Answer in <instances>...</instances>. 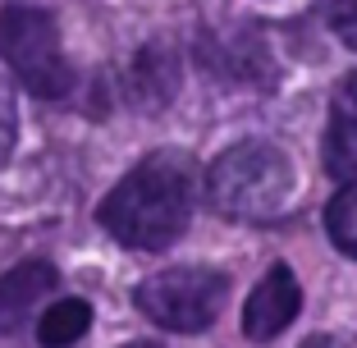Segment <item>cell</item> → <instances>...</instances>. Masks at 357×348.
Segmentation results:
<instances>
[{
    "instance_id": "8fae6325",
    "label": "cell",
    "mask_w": 357,
    "mask_h": 348,
    "mask_svg": "<svg viewBox=\"0 0 357 348\" xmlns=\"http://www.w3.org/2000/svg\"><path fill=\"white\" fill-rule=\"evenodd\" d=\"M330 28L348 51H357V0H330Z\"/></svg>"
},
{
    "instance_id": "5bb4252c",
    "label": "cell",
    "mask_w": 357,
    "mask_h": 348,
    "mask_svg": "<svg viewBox=\"0 0 357 348\" xmlns=\"http://www.w3.org/2000/svg\"><path fill=\"white\" fill-rule=\"evenodd\" d=\"M128 348H156V344H128Z\"/></svg>"
},
{
    "instance_id": "277c9868",
    "label": "cell",
    "mask_w": 357,
    "mask_h": 348,
    "mask_svg": "<svg viewBox=\"0 0 357 348\" xmlns=\"http://www.w3.org/2000/svg\"><path fill=\"white\" fill-rule=\"evenodd\" d=\"M225 298H229V280L220 271H211V266H169V271L137 285L133 303L160 330L197 335V330H206L220 317Z\"/></svg>"
},
{
    "instance_id": "ba28073f",
    "label": "cell",
    "mask_w": 357,
    "mask_h": 348,
    "mask_svg": "<svg viewBox=\"0 0 357 348\" xmlns=\"http://www.w3.org/2000/svg\"><path fill=\"white\" fill-rule=\"evenodd\" d=\"M174 87H178V64L165 46H147L133 60V69H128V92H133L137 106H151V110L169 106Z\"/></svg>"
},
{
    "instance_id": "4fadbf2b",
    "label": "cell",
    "mask_w": 357,
    "mask_h": 348,
    "mask_svg": "<svg viewBox=\"0 0 357 348\" xmlns=\"http://www.w3.org/2000/svg\"><path fill=\"white\" fill-rule=\"evenodd\" d=\"M298 348H348V339L344 335H312V339H303Z\"/></svg>"
},
{
    "instance_id": "30bf717a",
    "label": "cell",
    "mask_w": 357,
    "mask_h": 348,
    "mask_svg": "<svg viewBox=\"0 0 357 348\" xmlns=\"http://www.w3.org/2000/svg\"><path fill=\"white\" fill-rule=\"evenodd\" d=\"M326 229H330V243H335L339 252L357 262V183L335 192V202L326 206Z\"/></svg>"
},
{
    "instance_id": "52a82bcc",
    "label": "cell",
    "mask_w": 357,
    "mask_h": 348,
    "mask_svg": "<svg viewBox=\"0 0 357 348\" xmlns=\"http://www.w3.org/2000/svg\"><path fill=\"white\" fill-rule=\"evenodd\" d=\"M51 289H55L51 262H19L10 275H0V335H14Z\"/></svg>"
},
{
    "instance_id": "3957f363",
    "label": "cell",
    "mask_w": 357,
    "mask_h": 348,
    "mask_svg": "<svg viewBox=\"0 0 357 348\" xmlns=\"http://www.w3.org/2000/svg\"><path fill=\"white\" fill-rule=\"evenodd\" d=\"M0 60L42 101H60L74 92V64L64 60L60 28L37 5H10L0 14Z\"/></svg>"
},
{
    "instance_id": "5b68a950",
    "label": "cell",
    "mask_w": 357,
    "mask_h": 348,
    "mask_svg": "<svg viewBox=\"0 0 357 348\" xmlns=\"http://www.w3.org/2000/svg\"><path fill=\"white\" fill-rule=\"evenodd\" d=\"M298 312H303V285L284 262H275L243 303V335L257 339V344H271L275 335L294 326Z\"/></svg>"
},
{
    "instance_id": "7c38bea8",
    "label": "cell",
    "mask_w": 357,
    "mask_h": 348,
    "mask_svg": "<svg viewBox=\"0 0 357 348\" xmlns=\"http://www.w3.org/2000/svg\"><path fill=\"white\" fill-rule=\"evenodd\" d=\"M14 133H19V115H14V96H10V87L0 83V160L10 156V147H14Z\"/></svg>"
},
{
    "instance_id": "8992f818",
    "label": "cell",
    "mask_w": 357,
    "mask_h": 348,
    "mask_svg": "<svg viewBox=\"0 0 357 348\" xmlns=\"http://www.w3.org/2000/svg\"><path fill=\"white\" fill-rule=\"evenodd\" d=\"M330 179H353L357 174V69L339 78L330 96V124H326V147H321Z\"/></svg>"
},
{
    "instance_id": "6da1fadb",
    "label": "cell",
    "mask_w": 357,
    "mask_h": 348,
    "mask_svg": "<svg viewBox=\"0 0 357 348\" xmlns=\"http://www.w3.org/2000/svg\"><path fill=\"white\" fill-rule=\"evenodd\" d=\"M197 202V165L183 151H151L137 160L96 206V220L110 239L137 252H160L183 239Z\"/></svg>"
},
{
    "instance_id": "7a4b0ae2",
    "label": "cell",
    "mask_w": 357,
    "mask_h": 348,
    "mask_svg": "<svg viewBox=\"0 0 357 348\" xmlns=\"http://www.w3.org/2000/svg\"><path fill=\"white\" fill-rule=\"evenodd\" d=\"M294 197V160L266 137L234 142L206 169V202L225 220L266 225Z\"/></svg>"
},
{
    "instance_id": "9c48e42d",
    "label": "cell",
    "mask_w": 357,
    "mask_h": 348,
    "mask_svg": "<svg viewBox=\"0 0 357 348\" xmlns=\"http://www.w3.org/2000/svg\"><path fill=\"white\" fill-rule=\"evenodd\" d=\"M92 330V307L83 298H60L55 307H46V317L37 321V339L46 348H69Z\"/></svg>"
}]
</instances>
